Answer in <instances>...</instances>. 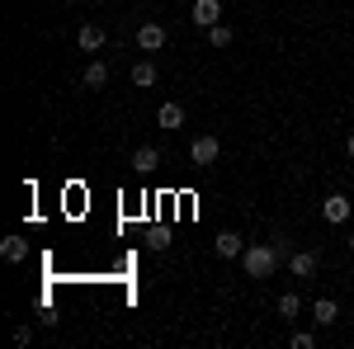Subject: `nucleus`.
<instances>
[{
    "mask_svg": "<svg viewBox=\"0 0 354 349\" xmlns=\"http://www.w3.org/2000/svg\"><path fill=\"white\" fill-rule=\"evenodd\" d=\"M241 265H245L250 279H270L274 269L283 265V255H279V245H274V241H260V245H245V250H241Z\"/></svg>",
    "mask_w": 354,
    "mask_h": 349,
    "instance_id": "obj_1",
    "label": "nucleus"
},
{
    "mask_svg": "<svg viewBox=\"0 0 354 349\" xmlns=\"http://www.w3.org/2000/svg\"><path fill=\"white\" fill-rule=\"evenodd\" d=\"M189 161L198 165V170L218 165V137H213V133H208V137H194V147H189Z\"/></svg>",
    "mask_w": 354,
    "mask_h": 349,
    "instance_id": "obj_2",
    "label": "nucleus"
},
{
    "mask_svg": "<svg viewBox=\"0 0 354 349\" xmlns=\"http://www.w3.org/2000/svg\"><path fill=\"white\" fill-rule=\"evenodd\" d=\"M350 198H345V194H326V203H322V217H326L330 227H340V222H350Z\"/></svg>",
    "mask_w": 354,
    "mask_h": 349,
    "instance_id": "obj_3",
    "label": "nucleus"
},
{
    "mask_svg": "<svg viewBox=\"0 0 354 349\" xmlns=\"http://www.w3.org/2000/svg\"><path fill=\"white\" fill-rule=\"evenodd\" d=\"M198 28H213L222 24V0H194V15H189Z\"/></svg>",
    "mask_w": 354,
    "mask_h": 349,
    "instance_id": "obj_4",
    "label": "nucleus"
},
{
    "mask_svg": "<svg viewBox=\"0 0 354 349\" xmlns=\"http://www.w3.org/2000/svg\"><path fill=\"white\" fill-rule=\"evenodd\" d=\"M317 265H322V255H317V250H293V255H288V269H293L298 279H312Z\"/></svg>",
    "mask_w": 354,
    "mask_h": 349,
    "instance_id": "obj_5",
    "label": "nucleus"
},
{
    "mask_svg": "<svg viewBox=\"0 0 354 349\" xmlns=\"http://www.w3.org/2000/svg\"><path fill=\"white\" fill-rule=\"evenodd\" d=\"M137 48H142V53H161L165 48V28L161 24H142L137 28Z\"/></svg>",
    "mask_w": 354,
    "mask_h": 349,
    "instance_id": "obj_6",
    "label": "nucleus"
},
{
    "mask_svg": "<svg viewBox=\"0 0 354 349\" xmlns=\"http://www.w3.org/2000/svg\"><path fill=\"white\" fill-rule=\"evenodd\" d=\"M312 321L317 326H335L340 321V302H335V297H317V302H312Z\"/></svg>",
    "mask_w": 354,
    "mask_h": 349,
    "instance_id": "obj_7",
    "label": "nucleus"
},
{
    "mask_svg": "<svg viewBox=\"0 0 354 349\" xmlns=\"http://www.w3.org/2000/svg\"><path fill=\"white\" fill-rule=\"evenodd\" d=\"M76 48H81V53H100V48H104V28H100V24H81Z\"/></svg>",
    "mask_w": 354,
    "mask_h": 349,
    "instance_id": "obj_8",
    "label": "nucleus"
},
{
    "mask_svg": "<svg viewBox=\"0 0 354 349\" xmlns=\"http://www.w3.org/2000/svg\"><path fill=\"white\" fill-rule=\"evenodd\" d=\"M156 123H161L165 133H180V128H185V104H161Z\"/></svg>",
    "mask_w": 354,
    "mask_h": 349,
    "instance_id": "obj_9",
    "label": "nucleus"
},
{
    "mask_svg": "<svg viewBox=\"0 0 354 349\" xmlns=\"http://www.w3.org/2000/svg\"><path fill=\"white\" fill-rule=\"evenodd\" d=\"M133 165L142 170V175H151V170H161V151H156V147H137V151H133Z\"/></svg>",
    "mask_w": 354,
    "mask_h": 349,
    "instance_id": "obj_10",
    "label": "nucleus"
},
{
    "mask_svg": "<svg viewBox=\"0 0 354 349\" xmlns=\"http://www.w3.org/2000/svg\"><path fill=\"white\" fill-rule=\"evenodd\" d=\"M0 255H5L10 265H19V260H28V241L24 236H5V241H0Z\"/></svg>",
    "mask_w": 354,
    "mask_h": 349,
    "instance_id": "obj_11",
    "label": "nucleus"
},
{
    "mask_svg": "<svg viewBox=\"0 0 354 349\" xmlns=\"http://www.w3.org/2000/svg\"><path fill=\"white\" fill-rule=\"evenodd\" d=\"M245 241L236 236V232H218V255H227V260H241Z\"/></svg>",
    "mask_w": 354,
    "mask_h": 349,
    "instance_id": "obj_12",
    "label": "nucleus"
},
{
    "mask_svg": "<svg viewBox=\"0 0 354 349\" xmlns=\"http://www.w3.org/2000/svg\"><path fill=\"white\" fill-rule=\"evenodd\" d=\"M133 85H137V90H151V85H156V66H151L147 57L133 66Z\"/></svg>",
    "mask_w": 354,
    "mask_h": 349,
    "instance_id": "obj_13",
    "label": "nucleus"
},
{
    "mask_svg": "<svg viewBox=\"0 0 354 349\" xmlns=\"http://www.w3.org/2000/svg\"><path fill=\"white\" fill-rule=\"evenodd\" d=\"M85 85H90V90L109 85V62H90V66H85Z\"/></svg>",
    "mask_w": 354,
    "mask_h": 349,
    "instance_id": "obj_14",
    "label": "nucleus"
},
{
    "mask_svg": "<svg viewBox=\"0 0 354 349\" xmlns=\"http://www.w3.org/2000/svg\"><path fill=\"white\" fill-rule=\"evenodd\" d=\"M279 312H283V317L293 321V317L302 312V297H298V293H283V297H279Z\"/></svg>",
    "mask_w": 354,
    "mask_h": 349,
    "instance_id": "obj_15",
    "label": "nucleus"
},
{
    "mask_svg": "<svg viewBox=\"0 0 354 349\" xmlns=\"http://www.w3.org/2000/svg\"><path fill=\"white\" fill-rule=\"evenodd\" d=\"M208 43H213V48H232V28L213 24V28H208Z\"/></svg>",
    "mask_w": 354,
    "mask_h": 349,
    "instance_id": "obj_16",
    "label": "nucleus"
},
{
    "mask_svg": "<svg viewBox=\"0 0 354 349\" xmlns=\"http://www.w3.org/2000/svg\"><path fill=\"white\" fill-rule=\"evenodd\" d=\"M147 245H151V250H165V245H170V232H165V227H151V232H147Z\"/></svg>",
    "mask_w": 354,
    "mask_h": 349,
    "instance_id": "obj_17",
    "label": "nucleus"
},
{
    "mask_svg": "<svg viewBox=\"0 0 354 349\" xmlns=\"http://www.w3.org/2000/svg\"><path fill=\"white\" fill-rule=\"evenodd\" d=\"M293 349H317V335L312 330H293Z\"/></svg>",
    "mask_w": 354,
    "mask_h": 349,
    "instance_id": "obj_18",
    "label": "nucleus"
},
{
    "mask_svg": "<svg viewBox=\"0 0 354 349\" xmlns=\"http://www.w3.org/2000/svg\"><path fill=\"white\" fill-rule=\"evenodd\" d=\"M345 151H350V161H354V133H350V142H345Z\"/></svg>",
    "mask_w": 354,
    "mask_h": 349,
    "instance_id": "obj_19",
    "label": "nucleus"
},
{
    "mask_svg": "<svg viewBox=\"0 0 354 349\" xmlns=\"http://www.w3.org/2000/svg\"><path fill=\"white\" fill-rule=\"evenodd\" d=\"M345 245H350V255H354V232H350V236H345Z\"/></svg>",
    "mask_w": 354,
    "mask_h": 349,
    "instance_id": "obj_20",
    "label": "nucleus"
}]
</instances>
